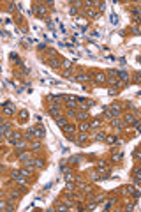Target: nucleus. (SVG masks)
Listing matches in <instances>:
<instances>
[{
	"mask_svg": "<svg viewBox=\"0 0 141 212\" xmlns=\"http://www.w3.org/2000/svg\"><path fill=\"white\" fill-rule=\"evenodd\" d=\"M116 76H120V80H123V81H127V73H123V71H116Z\"/></svg>",
	"mask_w": 141,
	"mask_h": 212,
	"instance_id": "6",
	"label": "nucleus"
},
{
	"mask_svg": "<svg viewBox=\"0 0 141 212\" xmlns=\"http://www.w3.org/2000/svg\"><path fill=\"white\" fill-rule=\"evenodd\" d=\"M85 5L86 7H92V5H95V2H90V0H88V2H85Z\"/></svg>",
	"mask_w": 141,
	"mask_h": 212,
	"instance_id": "31",
	"label": "nucleus"
},
{
	"mask_svg": "<svg viewBox=\"0 0 141 212\" xmlns=\"http://www.w3.org/2000/svg\"><path fill=\"white\" fill-rule=\"evenodd\" d=\"M64 67H65V69H69V67H71V62H69V60H64V64H62Z\"/></svg>",
	"mask_w": 141,
	"mask_h": 212,
	"instance_id": "26",
	"label": "nucleus"
},
{
	"mask_svg": "<svg viewBox=\"0 0 141 212\" xmlns=\"http://www.w3.org/2000/svg\"><path fill=\"white\" fill-rule=\"evenodd\" d=\"M86 140H88V138H86V134H79V136H78V143H79V145L86 143Z\"/></svg>",
	"mask_w": 141,
	"mask_h": 212,
	"instance_id": "8",
	"label": "nucleus"
},
{
	"mask_svg": "<svg viewBox=\"0 0 141 212\" xmlns=\"http://www.w3.org/2000/svg\"><path fill=\"white\" fill-rule=\"evenodd\" d=\"M86 129H88V124H86V122H85V124H81V131H83V133H85Z\"/></svg>",
	"mask_w": 141,
	"mask_h": 212,
	"instance_id": "29",
	"label": "nucleus"
},
{
	"mask_svg": "<svg viewBox=\"0 0 141 212\" xmlns=\"http://www.w3.org/2000/svg\"><path fill=\"white\" fill-rule=\"evenodd\" d=\"M67 191H69V193H72V191H74V184H72V182H69V184H67Z\"/></svg>",
	"mask_w": 141,
	"mask_h": 212,
	"instance_id": "24",
	"label": "nucleus"
},
{
	"mask_svg": "<svg viewBox=\"0 0 141 212\" xmlns=\"http://www.w3.org/2000/svg\"><path fill=\"white\" fill-rule=\"evenodd\" d=\"M111 124H113L115 127H118V129H120V127H122V124H120V122H118V120H111Z\"/></svg>",
	"mask_w": 141,
	"mask_h": 212,
	"instance_id": "23",
	"label": "nucleus"
},
{
	"mask_svg": "<svg viewBox=\"0 0 141 212\" xmlns=\"http://www.w3.org/2000/svg\"><path fill=\"white\" fill-rule=\"evenodd\" d=\"M19 138H21V134L16 133L14 136H11V138H9V141H11V143H16V141H19Z\"/></svg>",
	"mask_w": 141,
	"mask_h": 212,
	"instance_id": "9",
	"label": "nucleus"
},
{
	"mask_svg": "<svg viewBox=\"0 0 141 212\" xmlns=\"http://www.w3.org/2000/svg\"><path fill=\"white\" fill-rule=\"evenodd\" d=\"M95 81H97L99 85H102V83L106 81V74L104 73H97V74H95Z\"/></svg>",
	"mask_w": 141,
	"mask_h": 212,
	"instance_id": "2",
	"label": "nucleus"
},
{
	"mask_svg": "<svg viewBox=\"0 0 141 212\" xmlns=\"http://www.w3.org/2000/svg\"><path fill=\"white\" fill-rule=\"evenodd\" d=\"M132 177H134V180H139V168H134V171H132Z\"/></svg>",
	"mask_w": 141,
	"mask_h": 212,
	"instance_id": "12",
	"label": "nucleus"
},
{
	"mask_svg": "<svg viewBox=\"0 0 141 212\" xmlns=\"http://www.w3.org/2000/svg\"><path fill=\"white\" fill-rule=\"evenodd\" d=\"M111 117H116V115H120V104H113L111 106Z\"/></svg>",
	"mask_w": 141,
	"mask_h": 212,
	"instance_id": "3",
	"label": "nucleus"
},
{
	"mask_svg": "<svg viewBox=\"0 0 141 212\" xmlns=\"http://www.w3.org/2000/svg\"><path fill=\"white\" fill-rule=\"evenodd\" d=\"M4 113H5V115H12V113H14V108H12V106H11L9 103L5 104V108H4Z\"/></svg>",
	"mask_w": 141,
	"mask_h": 212,
	"instance_id": "5",
	"label": "nucleus"
},
{
	"mask_svg": "<svg viewBox=\"0 0 141 212\" xmlns=\"http://www.w3.org/2000/svg\"><path fill=\"white\" fill-rule=\"evenodd\" d=\"M49 64H51V67H58V65H60V64H58V62H56V60H51V62H49Z\"/></svg>",
	"mask_w": 141,
	"mask_h": 212,
	"instance_id": "28",
	"label": "nucleus"
},
{
	"mask_svg": "<svg viewBox=\"0 0 141 212\" xmlns=\"http://www.w3.org/2000/svg\"><path fill=\"white\" fill-rule=\"evenodd\" d=\"M104 138H106V136H104V133H97V134L94 136V140H97V141H99V140H104Z\"/></svg>",
	"mask_w": 141,
	"mask_h": 212,
	"instance_id": "15",
	"label": "nucleus"
},
{
	"mask_svg": "<svg viewBox=\"0 0 141 212\" xmlns=\"http://www.w3.org/2000/svg\"><path fill=\"white\" fill-rule=\"evenodd\" d=\"M69 207H67V203H64V205H58V210H67Z\"/></svg>",
	"mask_w": 141,
	"mask_h": 212,
	"instance_id": "27",
	"label": "nucleus"
},
{
	"mask_svg": "<svg viewBox=\"0 0 141 212\" xmlns=\"http://www.w3.org/2000/svg\"><path fill=\"white\" fill-rule=\"evenodd\" d=\"M35 14H37V16H44V14H46V9H44L42 5H37L35 7Z\"/></svg>",
	"mask_w": 141,
	"mask_h": 212,
	"instance_id": "4",
	"label": "nucleus"
},
{
	"mask_svg": "<svg viewBox=\"0 0 141 212\" xmlns=\"http://www.w3.org/2000/svg\"><path fill=\"white\" fill-rule=\"evenodd\" d=\"M122 159H123V156H122V154H115V156H113V161H115V163H120Z\"/></svg>",
	"mask_w": 141,
	"mask_h": 212,
	"instance_id": "14",
	"label": "nucleus"
},
{
	"mask_svg": "<svg viewBox=\"0 0 141 212\" xmlns=\"http://www.w3.org/2000/svg\"><path fill=\"white\" fill-rule=\"evenodd\" d=\"M19 159H23V161H28V159H30V156H28V154H21Z\"/></svg>",
	"mask_w": 141,
	"mask_h": 212,
	"instance_id": "25",
	"label": "nucleus"
},
{
	"mask_svg": "<svg viewBox=\"0 0 141 212\" xmlns=\"http://www.w3.org/2000/svg\"><path fill=\"white\" fill-rule=\"evenodd\" d=\"M27 117H28V113H27V110H21V111H19V118H21V120H25Z\"/></svg>",
	"mask_w": 141,
	"mask_h": 212,
	"instance_id": "16",
	"label": "nucleus"
},
{
	"mask_svg": "<svg viewBox=\"0 0 141 212\" xmlns=\"http://www.w3.org/2000/svg\"><path fill=\"white\" fill-rule=\"evenodd\" d=\"M49 111H51V115H58V111H60V110H58V108H55V106H51V108H49Z\"/></svg>",
	"mask_w": 141,
	"mask_h": 212,
	"instance_id": "19",
	"label": "nucleus"
},
{
	"mask_svg": "<svg viewBox=\"0 0 141 212\" xmlns=\"http://www.w3.org/2000/svg\"><path fill=\"white\" fill-rule=\"evenodd\" d=\"M86 12H88V16H90V18H95V16H97V12H95L94 9H88Z\"/></svg>",
	"mask_w": 141,
	"mask_h": 212,
	"instance_id": "20",
	"label": "nucleus"
},
{
	"mask_svg": "<svg viewBox=\"0 0 141 212\" xmlns=\"http://www.w3.org/2000/svg\"><path fill=\"white\" fill-rule=\"evenodd\" d=\"M62 129H64L65 133H72V131H74V129H72V127H71V126H67V124H65V126L62 127Z\"/></svg>",
	"mask_w": 141,
	"mask_h": 212,
	"instance_id": "21",
	"label": "nucleus"
},
{
	"mask_svg": "<svg viewBox=\"0 0 141 212\" xmlns=\"http://www.w3.org/2000/svg\"><path fill=\"white\" fill-rule=\"evenodd\" d=\"M32 163H34V164L37 166V168H42V166H44V163L41 161V159H37V161H32Z\"/></svg>",
	"mask_w": 141,
	"mask_h": 212,
	"instance_id": "17",
	"label": "nucleus"
},
{
	"mask_svg": "<svg viewBox=\"0 0 141 212\" xmlns=\"http://www.w3.org/2000/svg\"><path fill=\"white\" fill-rule=\"evenodd\" d=\"M14 145H16V148H23L25 147V141H16Z\"/></svg>",
	"mask_w": 141,
	"mask_h": 212,
	"instance_id": "22",
	"label": "nucleus"
},
{
	"mask_svg": "<svg viewBox=\"0 0 141 212\" xmlns=\"http://www.w3.org/2000/svg\"><path fill=\"white\" fill-rule=\"evenodd\" d=\"M69 12L72 14V16H76V12H78V11H76V9H74V7H71V9H69Z\"/></svg>",
	"mask_w": 141,
	"mask_h": 212,
	"instance_id": "30",
	"label": "nucleus"
},
{
	"mask_svg": "<svg viewBox=\"0 0 141 212\" xmlns=\"http://www.w3.org/2000/svg\"><path fill=\"white\" fill-rule=\"evenodd\" d=\"M134 115H125V122H127V124H134Z\"/></svg>",
	"mask_w": 141,
	"mask_h": 212,
	"instance_id": "11",
	"label": "nucleus"
},
{
	"mask_svg": "<svg viewBox=\"0 0 141 212\" xmlns=\"http://www.w3.org/2000/svg\"><path fill=\"white\" fill-rule=\"evenodd\" d=\"M65 124H67V120H65L64 117H58V118H56V126H60V127H64Z\"/></svg>",
	"mask_w": 141,
	"mask_h": 212,
	"instance_id": "7",
	"label": "nucleus"
},
{
	"mask_svg": "<svg viewBox=\"0 0 141 212\" xmlns=\"http://www.w3.org/2000/svg\"><path fill=\"white\" fill-rule=\"evenodd\" d=\"M109 21H111L113 25H116V23H118V16H116V14H111V16H109Z\"/></svg>",
	"mask_w": 141,
	"mask_h": 212,
	"instance_id": "13",
	"label": "nucleus"
},
{
	"mask_svg": "<svg viewBox=\"0 0 141 212\" xmlns=\"http://www.w3.org/2000/svg\"><path fill=\"white\" fill-rule=\"evenodd\" d=\"M104 140H106V141H109V143H120V140H116L115 136H106Z\"/></svg>",
	"mask_w": 141,
	"mask_h": 212,
	"instance_id": "10",
	"label": "nucleus"
},
{
	"mask_svg": "<svg viewBox=\"0 0 141 212\" xmlns=\"http://www.w3.org/2000/svg\"><path fill=\"white\" fill-rule=\"evenodd\" d=\"M76 80H78V81H85V80H88V74H79Z\"/></svg>",
	"mask_w": 141,
	"mask_h": 212,
	"instance_id": "18",
	"label": "nucleus"
},
{
	"mask_svg": "<svg viewBox=\"0 0 141 212\" xmlns=\"http://www.w3.org/2000/svg\"><path fill=\"white\" fill-rule=\"evenodd\" d=\"M132 30H134V34H139V27H138V25H134V28H132Z\"/></svg>",
	"mask_w": 141,
	"mask_h": 212,
	"instance_id": "32",
	"label": "nucleus"
},
{
	"mask_svg": "<svg viewBox=\"0 0 141 212\" xmlns=\"http://www.w3.org/2000/svg\"><path fill=\"white\" fill-rule=\"evenodd\" d=\"M2 134H11V131H9V124H2L0 126V138H2Z\"/></svg>",
	"mask_w": 141,
	"mask_h": 212,
	"instance_id": "1",
	"label": "nucleus"
}]
</instances>
